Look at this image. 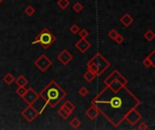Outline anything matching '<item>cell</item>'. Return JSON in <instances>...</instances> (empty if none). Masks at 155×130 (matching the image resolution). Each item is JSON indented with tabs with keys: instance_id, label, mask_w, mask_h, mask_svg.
Wrapping results in <instances>:
<instances>
[{
	"instance_id": "3",
	"label": "cell",
	"mask_w": 155,
	"mask_h": 130,
	"mask_svg": "<svg viewBox=\"0 0 155 130\" xmlns=\"http://www.w3.org/2000/svg\"><path fill=\"white\" fill-rule=\"evenodd\" d=\"M55 35L47 28H44L36 37L33 41L32 44H39L44 49H48L52 44H54L56 42Z\"/></svg>"
},
{
	"instance_id": "24",
	"label": "cell",
	"mask_w": 155,
	"mask_h": 130,
	"mask_svg": "<svg viewBox=\"0 0 155 130\" xmlns=\"http://www.w3.org/2000/svg\"><path fill=\"white\" fill-rule=\"evenodd\" d=\"M86 66H87V71H89L94 73L95 75L97 74L98 69H97V67H96V65H95L94 63H93V62H87Z\"/></svg>"
},
{
	"instance_id": "26",
	"label": "cell",
	"mask_w": 155,
	"mask_h": 130,
	"mask_svg": "<svg viewBox=\"0 0 155 130\" xmlns=\"http://www.w3.org/2000/svg\"><path fill=\"white\" fill-rule=\"evenodd\" d=\"M27 89V88H26V86H23V87H18V88L17 89V90H16V93H17L18 96L22 97V96H23V95L26 93Z\"/></svg>"
},
{
	"instance_id": "33",
	"label": "cell",
	"mask_w": 155,
	"mask_h": 130,
	"mask_svg": "<svg viewBox=\"0 0 155 130\" xmlns=\"http://www.w3.org/2000/svg\"><path fill=\"white\" fill-rule=\"evenodd\" d=\"M3 1H4V0H0V4H2V3H3Z\"/></svg>"
},
{
	"instance_id": "15",
	"label": "cell",
	"mask_w": 155,
	"mask_h": 130,
	"mask_svg": "<svg viewBox=\"0 0 155 130\" xmlns=\"http://www.w3.org/2000/svg\"><path fill=\"white\" fill-rule=\"evenodd\" d=\"M62 107H64V108H65L68 112H70L71 114L74 112V110L75 109V106L73 104V102L71 101V100H69V99H67V100H65L64 103H63V105H62Z\"/></svg>"
},
{
	"instance_id": "19",
	"label": "cell",
	"mask_w": 155,
	"mask_h": 130,
	"mask_svg": "<svg viewBox=\"0 0 155 130\" xmlns=\"http://www.w3.org/2000/svg\"><path fill=\"white\" fill-rule=\"evenodd\" d=\"M15 80H16V78H15L10 72L7 73V74L3 77V80H4L8 85H11L12 83H14V82H15Z\"/></svg>"
},
{
	"instance_id": "11",
	"label": "cell",
	"mask_w": 155,
	"mask_h": 130,
	"mask_svg": "<svg viewBox=\"0 0 155 130\" xmlns=\"http://www.w3.org/2000/svg\"><path fill=\"white\" fill-rule=\"evenodd\" d=\"M74 47H75L81 53H86V51L91 47V44L86 40V38H81L78 42L75 43Z\"/></svg>"
},
{
	"instance_id": "10",
	"label": "cell",
	"mask_w": 155,
	"mask_h": 130,
	"mask_svg": "<svg viewBox=\"0 0 155 130\" xmlns=\"http://www.w3.org/2000/svg\"><path fill=\"white\" fill-rule=\"evenodd\" d=\"M57 60L65 66L68 65V63L73 60V55L70 53V52L66 49H64L58 55H57Z\"/></svg>"
},
{
	"instance_id": "25",
	"label": "cell",
	"mask_w": 155,
	"mask_h": 130,
	"mask_svg": "<svg viewBox=\"0 0 155 130\" xmlns=\"http://www.w3.org/2000/svg\"><path fill=\"white\" fill-rule=\"evenodd\" d=\"M73 10L75 12V13H80L83 9H84V6L80 3V2H76L74 6H73Z\"/></svg>"
},
{
	"instance_id": "12",
	"label": "cell",
	"mask_w": 155,
	"mask_h": 130,
	"mask_svg": "<svg viewBox=\"0 0 155 130\" xmlns=\"http://www.w3.org/2000/svg\"><path fill=\"white\" fill-rule=\"evenodd\" d=\"M142 65L145 68L149 67H155V51H152L143 61Z\"/></svg>"
},
{
	"instance_id": "29",
	"label": "cell",
	"mask_w": 155,
	"mask_h": 130,
	"mask_svg": "<svg viewBox=\"0 0 155 130\" xmlns=\"http://www.w3.org/2000/svg\"><path fill=\"white\" fill-rule=\"evenodd\" d=\"M88 89H87V88L86 87H82V88H80L79 89V90H78V94L81 96V97H85L87 94H88Z\"/></svg>"
},
{
	"instance_id": "31",
	"label": "cell",
	"mask_w": 155,
	"mask_h": 130,
	"mask_svg": "<svg viewBox=\"0 0 155 130\" xmlns=\"http://www.w3.org/2000/svg\"><path fill=\"white\" fill-rule=\"evenodd\" d=\"M113 41H114L117 44H122V43H123V41H124V37L119 34V35L115 37V39H114Z\"/></svg>"
},
{
	"instance_id": "22",
	"label": "cell",
	"mask_w": 155,
	"mask_h": 130,
	"mask_svg": "<svg viewBox=\"0 0 155 130\" xmlns=\"http://www.w3.org/2000/svg\"><path fill=\"white\" fill-rule=\"evenodd\" d=\"M24 12H25V14L27 16V17H32V16H34L35 14H36V8L33 7V6H27L26 8H25V10H24Z\"/></svg>"
},
{
	"instance_id": "32",
	"label": "cell",
	"mask_w": 155,
	"mask_h": 130,
	"mask_svg": "<svg viewBox=\"0 0 155 130\" xmlns=\"http://www.w3.org/2000/svg\"><path fill=\"white\" fill-rule=\"evenodd\" d=\"M137 128L138 129H141V130H147L148 129V125H147V124L145 122H141V123L139 124V125H138Z\"/></svg>"
},
{
	"instance_id": "1",
	"label": "cell",
	"mask_w": 155,
	"mask_h": 130,
	"mask_svg": "<svg viewBox=\"0 0 155 130\" xmlns=\"http://www.w3.org/2000/svg\"><path fill=\"white\" fill-rule=\"evenodd\" d=\"M141 100L126 87L122 85L117 91H112L106 86L93 100L102 114L114 127L119 126L124 120L125 115L132 108L141 105Z\"/></svg>"
},
{
	"instance_id": "5",
	"label": "cell",
	"mask_w": 155,
	"mask_h": 130,
	"mask_svg": "<svg viewBox=\"0 0 155 130\" xmlns=\"http://www.w3.org/2000/svg\"><path fill=\"white\" fill-rule=\"evenodd\" d=\"M35 66L41 71L42 72L46 71L51 66H52V61L46 55V54H41L35 62H34Z\"/></svg>"
},
{
	"instance_id": "18",
	"label": "cell",
	"mask_w": 155,
	"mask_h": 130,
	"mask_svg": "<svg viewBox=\"0 0 155 130\" xmlns=\"http://www.w3.org/2000/svg\"><path fill=\"white\" fill-rule=\"evenodd\" d=\"M95 77H96V75H95L94 73L89 71H87L84 74V76H83V78L84 79V80H86V82H88V83L92 82V81L95 79Z\"/></svg>"
},
{
	"instance_id": "6",
	"label": "cell",
	"mask_w": 155,
	"mask_h": 130,
	"mask_svg": "<svg viewBox=\"0 0 155 130\" xmlns=\"http://www.w3.org/2000/svg\"><path fill=\"white\" fill-rule=\"evenodd\" d=\"M21 115L22 116L27 119V122L31 123L33 122L40 114H39V111L33 106V105H28L22 112H21Z\"/></svg>"
},
{
	"instance_id": "13",
	"label": "cell",
	"mask_w": 155,
	"mask_h": 130,
	"mask_svg": "<svg viewBox=\"0 0 155 130\" xmlns=\"http://www.w3.org/2000/svg\"><path fill=\"white\" fill-rule=\"evenodd\" d=\"M100 112L97 109V107L94 105H92L90 107H88L85 111V115L86 116L90 119V120H94L96 119V117L99 116Z\"/></svg>"
},
{
	"instance_id": "2",
	"label": "cell",
	"mask_w": 155,
	"mask_h": 130,
	"mask_svg": "<svg viewBox=\"0 0 155 130\" xmlns=\"http://www.w3.org/2000/svg\"><path fill=\"white\" fill-rule=\"evenodd\" d=\"M65 90L61 88L57 84L55 80H51L39 93V98H41L44 102L45 106L49 105L51 107H55L65 97H66Z\"/></svg>"
},
{
	"instance_id": "17",
	"label": "cell",
	"mask_w": 155,
	"mask_h": 130,
	"mask_svg": "<svg viewBox=\"0 0 155 130\" xmlns=\"http://www.w3.org/2000/svg\"><path fill=\"white\" fill-rule=\"evenodd\" d=\"M57 114L62 117V118H64V119H67L72 114L70 113V112H68L65 108H64L62 106H61V107L57 110Z\"/></svg>"
},
{
	"instance_id": "9",
	"label": "cell",
	"mask_w": 155,
	"mask_h": 130,
	"mask_svg": "<svg viewBox=\"0 0 155 130\" xmlns=\"http://www.w3.org/2000/svg\"><path fill=\"white\" fill-rule=\"evenodd\" d=\"M115 79L119 80L123 85H126V84L128 83V80H127L126 78H124V77L122 76V74L118 70H116V69L113 70V71H112V73H111L109 76L106 77V79L103 80V83H104L105 86H106V85H108L112 80H115Z\"/></svg>"
},
{
	"instance_id": "27",
	"label": "cell",
	"mask_w": 155,
	"mask_h": 130,
	"mask_svg": "<svg viewBox=\"0 0 155 130\" xmlns=\"http://www.w3.org/2000/svg\"><path fill=\"white\" fill-rule=\"evenodd\" d=\"M79 30H80V27H79L78 25H76V24L72 25L71 27H70V31H71V33H72L73 35H77L78 32H79Z\"/></svg>"
},
{
	"instance_id": "21",
	"label": "cell",
	"mask_w": 155,
	"mask_h": 130,
	"mask_svg": "<svg viewBox=\"0 0 155 130\" xmlns=\"http://www.w3.org/2000/svg\"><path fill=\"white\" fill-rule=\"evenodd\" d=\"M56 4H57V6H58L61 9L65 10V9H66V8L69 7L70 1H69V0H58Z\"/></svg>"
},
{
	"instance_id": "23",
	"label": "cell",
	"mask_w": 155,
	"mask_h": 130,
	"mask_svg": "<svg viewBox=\"0 0 155 130\" xmlns=\"http://www.w3.org/2000/svg\"><path fill=\"white\" fill-rule=\"evenodd\" d=\"M144 38L148 41V42H151L154 38H155V34L153 33L152 30H148L144 35H143Z\"/></svg>"
},
{
	"instance_id": "4",
	"label": "cell",
	"mask_w": 155,
	"mask_h": 130,
	"mask_svg": "<svg viewBox=\"0 0 155 130\" xmlns=\"http://www.w3.org/2000/svg\"><path fill=\"white\" fill-rule=\"evenodd\" d=\"M88 62H93V63H94V64L96 65V67H97V69H98V72H97L96 76H101V75H102L104 71H106L110 68V66H111L110 62L102 55L101 53H95L94 56H93L92 59H90V61H89Z\"/></svg>"
},
{
	"instance_id": "8",
	"label": "cell",
	"mask_w": 155,
	"mask_h": 130,
	"mask_svg": "<svg viewBox=\"0 0 155 130\" xmlns=\"http://www.w3.org/2000/svg\"><path fill=\"white\" fill-rule=\"evenodd\" d=\"M141 118L142 116L136 110V108L131 109L124 116V120H126L131 125H135L139 123V121H141Z\"/></svg>"
},
{
	"instance_id": "7",
	"label": "cell",
	"mask_w": 155,
	"mask_h": 130,
	"mask_svg": "<svg viewBox=\"0 0 155 130\" xmlns=\"http://www.w3.org/2000/svg\"><path fill=\"white\" fill-rule=\"evenodd\" d=\"M27 105H34L39 99V94L32 88H27L26 93L21 97Z\"/></svg>"
},
{
	"instance_id": "14",
	"label": "cell",
	"mask_w": 155,
	"mask_h": 130,
	"mask_svg": "<svg viewBox=\"0 0 155 130\" xmlns=\"http://www.w3.org/2000/svg\"><path fill=\"white\" fill-rule=\"evenodd\" d=\"M134 19L131 17V16L128 13L124 14L121 18H120V22L122 23V25L124 26V27H129L132 23H133Z\"/></svg>"
},
{
	"instance_id": "20",
	"label": "cell",
	"mask_w": 155,
	"mask_h": 130,
	"mask_svg": "<svg viewBox=\"0 0 155 130\" xmlns=\"http://www.w3.org/2000/svg\"><path fill=\"white\" fill-rule=\"evenodd\" d=\"M69 124H70V125H71L73 128L77 129V128H79V127H80V125H81L82 122H81V120H80L78 117H73V118L70 120Z\"/></svg>"
},
{
	"instance_id": "28",
	"label": "cell",
	"mask_w": 155,
	"mask_h": 130,
	"mask_svg": "<svg viewBox=\"0 0 155 130\" xmlns=\"http://www.w3.org/2000/svg\"><path fill=\"white\" fill-rule=\"evenodd\" d=\"M119 35V33L115 30V29H112L109 33H108V37L112 40H114L115 37Z\"/></svg>"
},
{
	"instance_id": "30",
	"label": "cell",
	"mask_w": 155,
	"mask_h": 130,
	"mask_svg": "<svg viewBox=\"0 0 155 130\" xmlns=\"http://www.w3.org/2000/svg\"><path fill=\"white\" fill-rule=\"evenodd\" d=\"M78 35L81 38H86L89 35V32L86 29H80L78 32Z\"/></svg>"
},
{
	"instance_id": "16",
	"label": "cell",
	"mask_w": 155,
	"mask_h": 130,
	"mask_svg": "<svg viewBox=\"0 0 155 130\" xmlns=\"http://www.w3.org/2000/svg\"><path fill=\"white\" fill-rule=\"evenodd\" d=\"M15 82L18 87H23V86H27L28 84V80L24 75H20L17 79L15 80Z\"/></svg>"
}]
</instances>
